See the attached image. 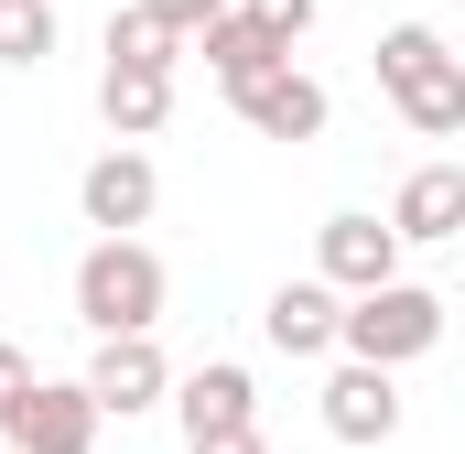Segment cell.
<instances>
[{"instance_id":"obj_1","label":"cell","mask_w":465,"mask_h":454,"mask_svg":"<svg viewBox=\"0 0 465 454\" xmlns=\"http://www.w3.org/2000/svg\"><path fill=\"white\" fill-rule=\"evenodd\" d=\"M379 87L401 98V119H411L422 141H455L465 130V65L444 54L433 22H390V33H379Z\"/></svg>"},{"instance_id":"obj_9","label":"cell","mask_w":465,"mask_h":454,"mask_svg":"<svg viewBox=\"0 0 465 454\" xmlns=\"http://www.w3.org/2000/svg\"><path fill=\"white\" fill-rule=\"evenodd\" d=\"M314 260H325L336 292H368V281L401 271V238H390L379 217H325V227H314Z\"/></svg>"},{"instance_id":"obj_3","label":"cell","mask_w":465,"mask_h":454,"mask_svg":"<svg viewBox=\"0 0 465 454\" xmlns=\"http://www.w3.org/2000/svg\"><path fill=\"white\" fill-rule=\"evenodd\" d=\"M163 260L141 249V238H98L87 260H76V314L98 325V336H141V325H163Z\"/></svg>"},{"instance_id":"obj_6","label":"cell","mask_w":465,"mask_h":454,"mask_svg":"<svg viewBox=\"0 0 465 454\" xmlns=\"http://www.w3.org/2000/svg\"><path fill=\"white\" fill-rule=\"evenodd\" d=\"M76 206H87V227H98V238H130V227L163 206V173H152V163H141V152L119 141V152H98V163H87Z\"/></svg>"},{"instance_id":"obj_20","label":"cell","mask_w":465,"mask_h":454,"mask_svg":"<svg viewBox=\"0 0 465 454\" xmlns=\"http://www.w3.org/2000/svg\"><path fill=\"white\" fill-rule=\"evenodd\" d=\"M22 390H33V357H22V346H0V411H11Z\"/></svg>"},{"instance_id":"obj_18","label":"cell","mask_w":465,"mask_h":454,"mask_svg":"<svg viewBox=\"0 0 465 454\" xmlns=\"http://www.w3.org/2000/svg\"><path fill=\"white\" fill-rule=\"evenodd\" d=\"M184 444H195V454H271L260 422H217V433H184Z\"/></svg>"},{"instance_id":"obj_4","label":"cell","mask_w":465,"mask_h":454,"mask_svg":"<svg viewBox=\"0 0 465 454\" xmlns=\"http://www.w3.org/2000/svg\"><path fill=\"white\" fill-rule=\"evenodd\" d=\"M76 390L98 400V422H130V411H152V400L173 390V368H163L152 325H141V336H98V357H87V379H76Z\"/></svg>"},{"instance_id":"obj_15","label":"cell","mask_w":465,"mask_h":454,"mask_svg":"<svg viewBox=\"0 0 465 454\" xmlns=\"http://www.w3.org/2000/svg\"><path fill=\"white\" fill-rule=\"evenodd\" d=\"M54 54V11L44 0H0V65H44Z\"/></svg>"},{"instance_id":"obj_11","label":"cell","mask_w":465,"mask_h":454,"mask_svg":"<svg viewBox=\"0 0 465 454\" xmlns=\"http://www.w3.org/2000/svg\"><path fill=\"white\" fill-rule=\"evenodd\" d=\"M260 336L282 346V357H325L336 346V281H282L271 314H260Z\"/></svg>"},{"instance_id":"obj_19","label":"cell","mask_w":465,"mask_h":454,"mask_svg":"<svg viewBox=\"0 0 465 454\" xmlns=\"http://www.w3.org/2000/svg\"><path fill=\"white\" fill-rule=\"evenodd\" d=\"M141 11H152V22H173V33H206L228 0H141Z\"/></svg>"},{"instance_id":"obj_5","label":"cell","mask_w":465,"mask_h":454,"mask_svg":"<svg viewBox=\"0 0 465 454\" xmlns=\"http://www.w3.org/2000/svg\"><path fill=\"white\" fill-rule=\"evenodd\" d=\"M0 433H11L22 454H87L98 444V400H87L76 379H33V390L0 411Z\"/></svg>"},{"instance_id":"obj_16","label":"cell","mask_w":465,"mask_h":454,"mask_svg":"<svg viewBox=\"0 0 465 454\" xmlns=\"http://www.w3.org/2000/svg\"><path fill=\"white\" fill-rule=\"evenodd\" d=\"M173 44H184V33H173V22H152L141 0L109 22V54H119V65H173Z\"/></svg>"},{"instance_id":"obj_17","label":"cell","mask_w":465,"mask_h":454,"mask_svg":"<svg viewBox=\"0 0 465 454\" xmlns=\"http://www.w3.org/2000/svg\"><path fill=\"white\" fill-rule=\"evenodd\" d=\"M249 22H260V33H282V44H303V22H314V0H249Z\"/></svg>"},{"instance_id":"obj_10","label":"cell","mask_w":465,"mask_h":454,"mask_svg":"<svg viewBox=\"0 0 465 454\" xmlns=\"http://www.w3.org/2000/svg\"><path fill=\"white\" fill-rule=\"evenodd\" d=\"M98 109H109L119 141H152V130L173 119V65H119V54H109V76H98Z\"/></svg>"},{"instance_id":"obj_7","label":"cell","mask_w":465,"mask_h":454,"mask_svg":"<svg viewBox=\"0 0 465 454\" xmlns=\"http://www.w3.org/2000/svg\"><path fill=\"white\" fill-rule=\"evenodd\" d=\"M325 433H336V444H390V433H401V390H390V368L347 357V368L325 379Z\"/></svg>"},{"instance_id":"obj_2","label":"cell","mask_w":465,"mask_h":454,"mask_svg":"<svg viewBox=\"0 0 465 454\" xmlns=\"http://www.w3.org/2000/svg\"><path fill=\"white\" fill-rule=\"evenodd\" d=\"M336 346L347 357H368V368H401V357H433L444 346V292H422V281H368V292H347L336 303Z\"/></svg>"},{"instance_id":"obj_14","label":"cell","mask_w":465,"mask_h":454,"mask_svg":"<svg viewBox=\"0 0 465 454\" xmlns=\"http://www.w3.org/2000/svg\"><path fill=\"white\" fill-rule=\"evenodd\" d=\"M173 411H184V433H217V422H249V411H260V390H249V368H238V357H217V368H195V379H184V400H173Z\"/></svg>"},{"instance_id":"obj_8","label":"cell","mask_w":465,"mask_h":454,"mask_svg":"<svg viewBox=\"0 0 465 454\" xmlns=\"http://www.w3.org/2000/svg\"><path fill=\"white\" fill-rule=\"evenodd\" d=\"M228 98H238V119H249L260 141H314V130H325V87L292 76V65H260V76L228 87Z\"/></svg>"},{"instance_id":"obj_12","label":"cell","mask_w":465,"mask_h":454,"mask_svg":"<svg viewBox=\"0 0 465 454\" xmlns=\"http://www.w3.org/2000/svg\"><path fill=\"white\" fill-rule=\"evenodd\" d=\"M455 227H465V173L455 163H422V173L401 184V206H390V238H422V249H433V238H455Z\"/></svg>"},{"instance_id":"obj_13","label":"cell","mask_w":465,"mask_h":454,"mask_svg":"<svg viewBox=\"0 0 465 454\" xmlns=\"http://www.w3.org/2000/svg\"><path fill=\"white\" fill-rule=\"evenodd\" d=\"M195 54H206V76H217V87H249L260 65H292V44H282V33H260L249 11H217Z\"/></svg>"}]
</instances>
